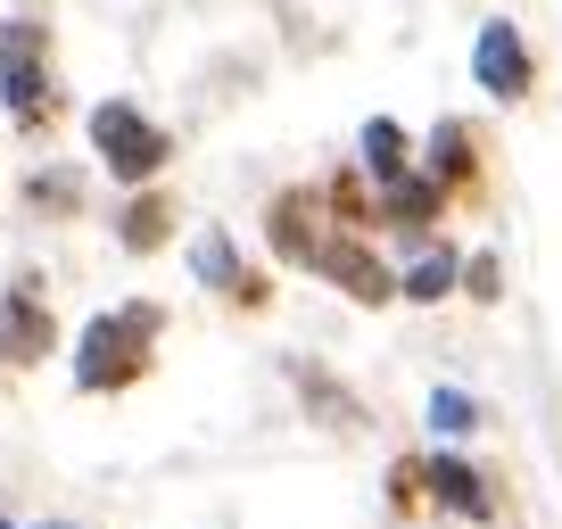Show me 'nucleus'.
<instances>
[{"label": "nucleus", "mask_w": 562, "mask_h": 529, "mask_svg": "<svg viewBox=\"0 0 562 529\" xmlns=\"http://www.w3.org/2000/svg\"><path fill=\"white\" fill-rule=\"evenodd\" d=\"M364 166H372L381 182H405V133H397L389 116H372V124H364Z\"/></svg>", "instance_id": "obj_8"}, {"label": "nucleus", "mask_w": 562, "mask_h": 529, "mask_svg": "<svg viewBox=\"0 0 562 529\" xmlns=\"http://www.w3.org/2000/svg\"><path fill=\"white\" fill-rule=\"evenodd\" d=\"M124 240H133V248H158L166 240V215L158 207H133V215H124Z\"/></svg>", "instance_id": "obj_13"}, {"label": "nucleus", "mask_w": 562, "mask_h": 529, "mask_svg": "<svg viewBox=\"0 0 562 529\" xmlns=\"http://www.w3.org/2000/svg\"><path fill=\"white\" fill-rule=\"evenodd\" d=\"M0 356H18V364H34V356H50V315H42L34 299H0Z\"/></svg>", "instance_id": "obj_5"}, {"label": "nucleus", "mask_w": 562, "mask_h": 529, "mask_svg": "<svg viewBox=\"0 0 562 529\" xmlns=\"http://www.w3.org/2000/svg\"><path fill=\"white\" fill-rule=\"evenodd\" d=\"M447 290H456V257H447V248H430V257H414V273H405V299H447Z\"/></svg>", "instance_id": "obj_10"}, {"label": "nucleus", "mask_w": 562, "mask_h": 529, "mask_svg": "<svg viewBox=\"0 0 562 529\" xmlns=\"http://www.w3.org/2000/svg\"><path fill=\"white\" fill-rule=\"evenodd\" d=\"M389 215H397V224H430V215H439V182H430V175L389 182Z\"/></svg>", "instance_id": "obj_9"}, {"label": "nucleus", "mask_w": 562, "mask_h": 529, "mask_svg": "<svg viewBox=\"0 0 562 529\" xmlns=\"http://www.w3.org/2000/svg\"><path fill=\"white\" fill-rule=\"evenodd\" d=\"M191 264H199V273H207V282H224V290H240V264H232V248H224V240H215V232H207V240H199V248H191Z\"/></svg>", "instance_id": "obj_12"}, {"label": "nucleus", "mask_w": 562, "mask_h": 529, "mask_svg": "<svg viewBox=\"0 0 562 529\" xmlns=\"http://www.w3.org/2000/svg\"><path fill=\"white\" fill-rule=\"evenodd\" d=\"M0 529H9V521H0Z\"/></svg>", "instance_id": "obj_14"}, {"label": "nucleus", "mask_w": 562, "mask_h": 529, "mask_svg": "<svg viewBox=\"0 0 562 529\" xmlns=\"http://www.w3.org/2000/svg\"><path fill=\"white\" fill-rule=\"evenodd\" d=\"M480 423V406L472 397H463V389H439V397H430V430H447V439H463V430Z\"/></svg>", "instance_id": "obj_11"}, {"label": "nucleus", "mask_w": 562, "mask_h": 529, "mask_svg": "<svg viewBox=\"0 0 562 529\" xmlns=\"http://www.w3.org/2000/svg\"><path fill=\"white\" fill-rule=\"evenodd\" d=\"M149 331H158V315H149V306H116V315H100L83 339H75V381H83V389L133 381L140 356H149Z\"/></svg>", "instance_id": "obj_1"}, {"label": "nucleus", "mask_w": 562, "mask_h": 529, "mask_svg": "<svg viewBox=\"0 0 562 529\" xmlns=\"http://www.w3.org/2000/svg\"><path fill=\"white\" fill-rule=\"evenodd\" d=\"M463 175H472V133L447 116L439 133H430V182H463Z\"/></svg>", "instance_id": "obj_7"}, {"label": "nucleus", "mask_w": 562, "mask_h": 529, "mask_svg": "<svg viewBox=\"0 0 562 529\" xmlns=\"http://www.w3.org/2000/svg\"><path fill=\"white\" fill-rule=\"evenodd\" d=\"M91 142H100V158L116 166L124 182H140V175H158V166H166V133L140 116V108H124V100L91 108Z\"/></svg>", "instance_id": "obj_2"}, {"label": "nucleus", "mask_w": 562, "mask_h": 529, "mask_svg": "<svg viewBox=\"0 0 562 529\" xmlns=\"http://www.w3.org/2000/svg\"><path fill=\"white\" fill-rule=\"evenodd\" d=\"M0 91L18 116H42L50 108V75H42V25H9L0 34Z\"/></svg>", "instance_id": "obj_3"}, {"label": "nucleus", "mask_w": 562, "mask_h": 529, "mask_svg": "<svg viewBox=\"0 0 562 529\" xmlns=\"http://www.w3.org/2000/svg\"><path fill=\"white\" fill-rule=\"evenodd\" d=\"M430 488H439V505H456V513H488V488H480V472H472V463H456V455L430 463Z\"/></svg>", "instance_id": "obj_6"}, {"label": "nucleus", "mask_w": 562, "mask_h": 529, "mask_svg": "<svg viewBox=\"0 0 562 529\" xmlns=\"http://www.w3.org/2000/svg\"><path fill=\"white\" fill-rule=\"evenodd\" d=\"M472 75H480V91H496V100H521L529 91V50H521V25H480V42H472Z\"/></svg>", "instance_id": "obj_4"}]
</instances>
